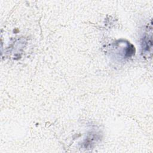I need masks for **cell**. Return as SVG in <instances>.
Instances as JSON below:
<instances>
[{"mask_svg":"<svg viewBox=\"0 0 153 153\" xmlns=\"http://www.w3.org/2000/svg\"><path fill=\"white\" fill-rule=\"evenodd\" d=\"M152 31L150 33H145L142 41V53L144 54H150L152 55Z\"/></svg>","mask_w":153,"mask_h":153,"instance_id":"1","label":"cell"}]
</instances>
